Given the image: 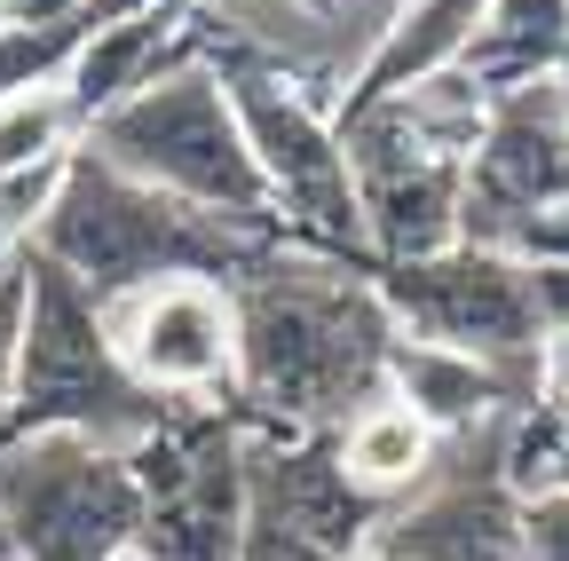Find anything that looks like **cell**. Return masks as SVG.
I'll return each mask as SVG.
<instances>
[{
  "mask_svg": "<svg viewBox=\"0 0 569 561\" xmlns=\"http://www.w3.org/2000/svg\"><path fill=\"white\" fill-rule=\"evenodd\" d=\"M80 151H96L103 167L151 182L182 206H206V214H222L253 238H277L284 246V222H277V198L261 182V159L246 143V119L222 88V72L198 56L167 63L159 80H142L127 103H111L88 134Z\"/></svg>",
  "mask_w": 569,
  "mask_h": 561,
  "instance_id": "3",
  "label": "cell"
},
{
  "mask_svg": "<svg viewBox=\"0 0 569 561\" xmlns=\"http://www.w3.org/2000/svg\"><path fill=\"white\" fill-rule=\"evenodd\" d=\"M88 48V24H0V103H17L32 88H56L71 72V56Z\"/></svg>",
  "mask_w": 569,
  "mask_h": 561,
  "instance_id": "14",
  "label": "cell"
},
{
  "mask_svg": "<svg viewBox=\"0 0 569 561\" xmlns=\"http://www.w3.org/2000/svg\"><path fill=\"white\" fill-rule=\"evenodd\" d=\"M80 0H0V24H71Z\"/></svg>",
  "mask_w": 569,
  "mask_h": 561,
  "instance_id": "17",
  "label": "cell"
},
{
  "mask_svg": "<svg viewBox=\"0 0 569 561\" xmlns=\"http://www.w3.org/2000/svg\"><path fill=\"white\" fill-rule=\"evenodd\" d=\"M190 9H206V17H213V9H222V17H246V9H261V0H190Z\"/></svg>",
  "mask_w": 569,
  "mask_h": 561,
  "instance_id": "18",
  "label": "cell"
},
{
  "mask_svg": "<svg viewBox=\"0 0 569 561\" xmlns=\"http://www.w3.org/2000/svg\"><path fill=\"white\" fill-rule=\"evenodd\" d=\"M142 538V490L127 451L88 435L0 443V561H127Z\"/></svg>",
  "mask_w": 569,
  "mask_h": 561,
  "instance_id": "7",
  "label": "cell"
},
{
  "mask_svg": "<svg viewBox=\"0 0 569 561\" xmlns=\"http://www.w3.org/2000/svg\"><path fill=\"white\" fill-rule=\"evenodd\" d=\"M522 561H569V490L522 499Z\"/></svg>",
  "mask_w": 569,
  "mask_h": 561,
  "instance_id": "16",
  "label": "cell"
},
{
  "mask_svg": "<svg viewBox=\"0 0 569 561\" xmlns=\"http://www.w3.org/2000/svg\"><path fill=\"white\" fill-rule=\"evenodd\" d=\"M380 561H522V499L507 490V474H498V451L490 467L475 474H427L419 499L380 514L372 545Z\"/></svg>",
  "mask_w": 569,
  "mask_h": 561,
  "instance_id": "9",
  "label": "cell"
},
{
  "mask_svg": "<svg viewBox=\"0 0 569 561\" xmlns=\"http://www.w3.org/2000/svg\"><path fill=\"white\" fill-rule=\"evenodd\" d=\"M372 293L396 332L459 348V357L507 372L530 403L546 380V348H553V301L546 277L498 246H443L427 261H388L372 269Z\"/></svg>",
  "mask_w": 569,
  "mask_h": 561,
  "instance_id": "6",
  "label": "cell"
},
{
  "mask_svg": "<svg viewBox=\"0 0 569 561\" xmlns=\"http://www.w3.org/2000/svg\"><path fill=\"white\" fill-rule=\"evenodd\" d=\"M388 395H396V403H411L436 435L498 428L507 411H522V403H530L507 372H490V364L459 357V348L411 340V332H396V340H388Z\"/></svg>",
  "mask_w": 569,
  "mask_h": 561,
  "instance_id": "10",
  "label": "cell"
},
{
  "mask_svg": "<svg viewBox=\"0 0 569 561\" xmlns=\"http://www.w3.org/2000/svg\"><path fill=\"white\" fill-rule=\"evenodd\" d=\"M332 459H340L348 490H365L372 507H388V499H411V490L436 474L443 435L427 428L411 403H396V395L380 388L356 419H340V428H332Z\"/></svg>",
  "mask_w": 569,
  "mask_h": 561,
  "instance_id": "11",
  "label": "cell"
},
{
  "mask_svg": "<svg viewBox=\"0 0 569 561\" xmlns=\"http://www.w3.org/2000/svg\"><path fill=\"white\" fill-rule=\"evenodd\" d=\"M451 72H467L482 96L561 80L569 72V0H490Z\"/></svg>",
  "mask_w": 569,
  "mask_h": 561,
  "instance_id": "12",
  "label": "cell"
},
{
  "mask_svg": "<svg viewBox=\"0 0 569 561\" xmlns=\"http://www.w3.org/2000/svg\"><path fill=\"white\" fill-rule=\"evenodd\" d=\"M127 561H142V553H127Z\"/></svg>",
  "mask_w": 569,
  "mask_h": 561,
  "instance_id": "21",
  "label": "cell"
},
{
  "mask_svg": "<svg viewBox=\"0 0 569 561\" xmlns=\"http://www.w3.org/2000/svg\"><path fill=\"white\" fill-rule=\"evenodd\" d=\"M71 143H80V111H71L63 80L56 88H32L17 103H0V182H17V174L63 159Z\"/></svg>",
  "mask_w": 569,
  "mask_h": 561,
  "instance_id": "13",
  "label": "cell"
},
{
  "mask_svg": "<svg viewBox=\"0 0 569 561\" xmlns=\"http://www.w3.org/2000/svg\"><path fill=\"white\" fill-rule=\"evenodd\" d=\"M127 372L159 403H238V301L213 277H167L127 301H103Z\"/></svg>",
  "mask_w": 569,
  "mask_h": 561,
  "instance_id": "8",
  "label": "cell"
},
{
  "mask_svg": "<svg viewBox=\"0 0 569 561\" xmlns=\"http://www.w3.org/2000/svg\"><path fill=\"white\" fill-rule=\"evenodd\" d=\"M206 63L222 72L238 119H246V143L261 159V182L277 198V222L284 246L348 261V269H380L372 238H365V206H356V174H348V143L332 127V103H317L277 56L230 40V48H206Z\"/></svg>",
  "mask_w": 569,
  "mask_h": 561,
  "instance_id": "5",
  "label": "cell"
},
{
  "mask_svg": "<svg viewBox=\"0 0 569 561\" xmlns=\"http://www.w3.org/2000/svg\"><path fill=\"white\" fill-rule=\"evenodd\" d=\"M32 246L71 269L96 301H127L142 285H167V277H213V285H238V277L277 253V238H253L206 206H182L151 182H134L119 167H103L96 151L71 143L63 182L48 198V214L32 230Z\"/></svg>",
  "mask_w": 569,
  "mask_h": 561,
  "instance_id": "2",
  "label": "cell"
},
{
  "mask_svg": "<svg viewBox=\"0 0 569 561\" xmlns=\"http://www.w3.org/2000/svg\"><path fill=\"white\" fill-rule=\"evenodd\" d=\"M167 419V403L142 388L103 324V301L71 269H56L40 246H24V340H17V395L9 428L17 435H88L103 451H134Z\"/></svg>",
  "mask_w": 569,
  "mask_h": 561,
  "instance_id": "4",
  "label": "cell"
},
{
  "mask_svg": "<svg viewBox=\"0 0 569 561\" xmlns=\"http://www.w3.org/2000/svg\"><path fill=\"white\" fill-rule=\"evenodd\" d=\"M356 561H380V553H356Z\"/></svg>",
  "mask_w": 569,
  "mask_h": 561,
  "instance_id": "20",
  "label": "cell"
},
{
  "mask_svg": "<svg viewBox=\"0 0 569 561\" xmlns=\"http://www.w3.org/2000/svg\"><path fill=\"white\" fill-rule=\"evenodd\" d=\"M9 253H17V246H0V261H9Z\"/></svg>",
  "mask_w": 569,
  "mask_h": 561,
  "instance_id": "19",
  "label": "cell"
},
{
  "mask_svg": "<svg viewBox=\"0 0 569 561\" xmlns=\"http://www.w3.org/2000/svg\"><path fill=\"white\" fill-rule=\"evenodd\" d=\"M17 340H24V246L0 261V428H9V395H17Z\"/></svg>",
  "mask_w": 569,
  "mask_h": 561,
  "instance_id": "15",
  "label": "cell"
},
{
  "mask_svg": "<svg viewBox=\"0 0 569 561\" xmlns=\"http://www.w3.org/2000/svg\"><path fill=\"white\" fill-rule=\"evenodd\" d=\"M238 419L284 435H332L388 388V309L372 269H348L301 246L261 253L238 285Z\"/></svg>",
  "mask_w": 569,
  "mask_h": 561,
  "instance_id": "1",
  "label": "cell"
}]
</instances>
